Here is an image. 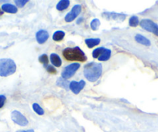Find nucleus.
<instances>
[{"label":"nucleus","instance_id":"1","mask_svg":"<svg viewBox=\"0 0 158 132\" xmlns=\"http://www.w3.org/2000/svg\"><path fill=\"white\" fill-rule=\"evenodd\" d=\"M103 72V65L101 63L90 62L84 67V75L89 82L97 81Z\"/></svg>","mask_w":158,"mask_h":132},{"label":"nucleus","instance_id":"2","mask_svg":"<svg viewBox=\"0 0 158 132\" xmlns=\"http://www.w3.org/2000/svg\"><path fill=\"white\" fill-rule=\"evenodd\" d=\"M63 55L67 61H78L85 62L87 60V57L84 51L78 47L75 48H67L63 51Z\"/></svg>","mask_w":158,"mask_h":132},{"label":"nucleus","instance_id":"3","mask_svg":"<svg viewBox=\"0 0 158 132\" xmlns=\"http://www.w3.org/2000/svg\"><path fill=\"white\" fill-rule=\"evenodd\" d=\"M16 70V65L13 60L9 58L0 59V76L7 77L15 73Z\"/></svg>","mask_w":158,"mask_h":132},{"label":"nucleus","instance_id":"4","mask_svg":"<svg viewBox=\"0 0 158 132\" xmlns=\"http://www.w3.org/2000/svg\"><path fill=\"white\" fill-rule=\"evenodd\" d=\"M140 24L143 29L149 31L150 33H153L156 36H158V25L154 21H152L149 19H144V20H141Z\"/></svg>","mask_w":158,"mask_h":132},{"label":"nucleus","instance_id":"5","mask_svg":"<svg viewBox=\"0 0 158 132\" xmlns=\"http://www.w3.org/2000/svg\"><path fill=\"white\" fill-rule=\"evenodd\" d=\"M80 64H78V63H73V64H71L67 65V67H65L61 73V76L63 79H67L72 77L78 71V68H80Z\"/></svg>","mask_w":158,"mask_h":132},{"label":"nucleus","instance_id":"6","mask_svg":"<svg viewBox=\"0 0 158 132\" xmlns=\"http://www.w3.org/2000/svg\"><path fill=\"white\" fill-rule=\"evenodd\" d=\"M11 118L14 123H16L18 125L22 126V127L27 126L29 123L27 117L23 116L20 111H17V110H13L12 112Z\"/></svg>","mask_w":158,"mask_h":132},{"label":"nucleus","instance_id":"7","mask_svg":"<svg viewBox=\"0 0 158 132\" xmlns=\"http://www.w3.org/2000/svg\"><path fill=\"white\" fill-rule=\"evenodd\" d=\"M103 18L106 19L107 20H114L116 22L121 23L124 21L126 16L123 13H117L114 12H105L102 14Z\"/></svg>","mask_w":158,"mask_h":132},{"label":"nucleus","instance_id":"8","mask_svg":"<svg viewBox=\"0 0 158 132\" xmlns=\"http://www.w3.org/2000/svg\"><path fill=\"white\" fill-rule=\"evenodd\" d=\"M81 12V5L78 4L74 6L71 11L67 13L66 16H65V21L67 23L72 22V21L80 14Z\"/></svg>","mask_w":158,"mask_h":132},{"label":"nucleus","instance_id":"9","mask_svg":"<svg viewBox=\"0 0 158 132\" xmlns=\"http://www.w3.org/2000/svg\"><path fill=\"white\" fill-rule=\"evenodd\" d=\"M85 86V82L84 80H81L80 82L72 81L69 84V89L74 94H78L82 90Z\"/></svg>","mask_w":158,"mask_h":132},{"label":"nucleus","instance_id":"10","mask_svg":"<svg viewBox=\"0 0 158 132\" xmlns=\"http://www.w3.org/2000/svg\"><path fill=\"white\" fill-rule=\"evenodd\" d=\"M48 38H49V33L47 31H44V30H40L36 33L37 41L40 44H44L45 42L48 40Z\"/></svg>","mask_w":158,"mask_h":132},{"label":"nucleus","instance_id":"11","mask_svg":"<svg viewBox=\"0 0 158 132\" xmlns=\"http://www.w3.org/2000/svg\"><path fill=\"white\" fill-rule=\"evenodd\" d=\"M50 60H51V62L52 63V65L55 66V67H60L61 64H62L61 58L59 57V55L55 54V53H53V54L51 55Z\"/></svg>","mask_w":158,"mask_h":132},{"label":"nucleus","instance_id":"12","mask_svg":"<svg viewBox=\"0 0 158 132\" xmlns=\"http://www.w3.org/2000/svg\"><path fill=\"white\" fill-rule=\"evenodd\" d=\"M2 9L3 12L8 13H16L18 11L17 7L13 5L9 4V3H6V4L2 5Z\"/></svg>","mask_w":158,"mask_h":132},{"label":"nucleus","instance_id":"13","mask_svg":"<svg viewBox=\"0 0 158 132\" xmlns=\"http://www.w3.org/2000/svg\"><path fill=\"white\" fill-rule=\"evenodd\" d=\"M135 40H136V42H138L139 44H143V45H144V46L149 47L150 46V41L149 39H147V38H145L144 36L141 35V34H136L135 36Z\"/></svg>","mask_w":158,"mask_h":132},{"label":"nucleus","instance_id":"14","mask_svg":"<svg viewBox=\"0 0 158 132\" xmlns=\"http://www.w3.org/2000/svg\"><path fill=\"white\" fill-rule=\"evenodd\" d=\"M85 44L89 48H91L95 46H97L98 44H100L101 40L99 38H88L85 40Z\"/></svg>","mask_w":158,"mask_h":132},{"label":"nucleus","instance_id":"15","mask_svg":"<svg viewBox=\"0 0 158 132\" xmlns=\"http://www.w3.org/2000/svg\"><path fill=\"white\" fill-rule=\"evenodd\" d=\"M70 6V1L69 0H61L60 2H58L57 4V9L59 10V11H62V10H65L67 8V7Z\"/></svg>","mask_w":158,"mask_h":132},{"label":"nucleus","instance_id":"16","mask_svg":"<svg viewBox=\"0 0 158 132\" xmlns=\"http://www.w3.org/2000/svg\"><path fill=\"white\" fill-rule=\"evenodd\" d=\"M110 56H111V50L105 48L104 52L98 57V59L101 62H105V61H108L110 58Z\"/></svg>","mask_w":158,"mask_h":132},{"label":"nucleus","instance_id":"17","mask_svg":"<svg viewBox=\"0 0 158 132\" xmlns=\"http://www.w3.org/2000/svg\"><path fill=\"white\" fill-rule=\"evenodd\" d=\"M69 82H67V79H63L62 77L59 78L57 81V85L60 87L65 89H69Z\"/></svg>","mask_w":158,"mask_h":132},{"label":"nucleus","instance_id":"18","mask_svg":"<svg viewBox=\"0 0 158 132\" xmlns=\"http://www.w3.org/2000/svg\"><path fill=\"white\" fill-rule=\"evenodd\" d=\"M65 33L62 31H56L55 33L53 34V40L54 41H60L61 40H63V38H65Z\"/></svg>","mask_w":158,"mask_h":132},{"label":"nucleus","instance_id":"19","mask_svg":"<svg viewBox=\"0 0 158 132\" xmlns=\"http://www.w3.org/2000/svg\"><path fill=\"white\" fill-rule=\"evenodd\" d=\"M129 24L130 26L133 27H136L140 24V21H139V18L136 16H133L130 17L129 20Z\"/></svg>","mask_w":158,"mask_h":132},{"label":"nucleus","instance_id":"20","mask_svg":"<svg viewBox=\"0 0 158 132\" xmlns=\"http://www.w3.org/2000/svg\"><path fill=\"white\" fill-rule=\"evenodd\" d=\"M105 50V48H103V47H101V48H98L95 49L93 52H92V57H93L94 58H98V57L104 52Z\"/></svg>","mask_w":158,"mask_h":132},{"label":"nucleus","instance_id":"21","mask_svg":"<svg viewBox=\"0 0 158 132\" xmlns=\"http://www.w3.org/2000/svg\"><path fill=\"white\" fill-rule=\"evenodd\" d=\"M33 109L36 112V114H37L38 115H44V110H43V108L40 106L38 104H33Z\"/></svg>","mask_w":158,"mask_h":132},{"label":"nucleus","instance_id":"22","mask_svg":"<svg viewBox=\"0 0 158 132\" xmlns=\"http://www.w3.org/2000/svg\"><path fill=\"white\" fill-rule=\"evenodd\" d=\"M101 23L100 20H98V19H94L91 22V30H93V31H96V30H98V26H100Z\"/></svg>","mask_w":158,"mask_h":132},{"label":"nucleus","instance_id":"23","mask_svg":"<svg viewBox=\"0 0 158 132\" xmlns=\"http://www.w3.org/2000/svg\"><path fill=\"white\" fill-rule=\"evenodd\" d=\"M48 61H49V60H48V57H47V55H45V54L40 55V57H39V62L44 65H47V63H48Z\"/></svg>","mask_w":158,"mask_h":132},{"label":"nucleus","instance_id":"24","mask_svg":"<svg viewBox=\"0 0 158 132\" xmlns=\"http://www.w3.org/2000/svg\"><path fill=\"white\" fill-rule=\"evenodd\" d=\"M27 2H28V0H16L15 1L16 5L18 7H20V8H22V7L24 6Z\"/></svg>","mask_w":158,"mask_h":132},{"label":"nucleus","instance_id":"25","mask_svg":"<svg viewBox=\"0 0 158 132\" xmlns=\"http://www.w3.org/2000/svg\"><path fill=\"white\" fill-rule=\"evenodd\" d=\"M46 67H47V70L48 72L52 73V74H56V73H57V70H56L55 68H54V67H53V66L46 65Z\"/></svg>","mask_w":158,"mask_h":132},{"label":"nucleus","instance_id":"26","mask_svg":"<svg viewBox=\"0 0 158 132\" xmlns=\"http://www.w3.org/2000/svg\"><path fill=\"white\" fill-rule=\"evenodd\" d=\"M6 97L3 96V95H0V108H2L5 104V102H6Z\"/></svg>","mask_w":158,"mask_h":132},{"label":"nucleus","instance_id":"27","mask_svg":"<svg viewBox=\"0 0 158 132\" xmlns=\"http://www.w3.org/2000/svg\"><path fill=\"white\" fill-rule=\"evenodd\" d=\"M16 132H34V131L30 129V130H27V131H16Z\"/></svg>","mask_w":158,"mask_h":132},{"label":"nucleus","instance_id":"28","mask_svg":"<svg viewBox=\"0 0 158 132\" xmlns=\"http://www.w3.org/2000/svg\"><path fill=\"white\" fill-rule=\"evenodd\" d=\"M81 20H83V18H81L80 20H78V21H77V23H78V24H79V23H80L81 21Z\"/></svg>","mask_w":158,"mask_h":132},{"label":"nucleus","instance_id":"29","mask_svg":"<svg viewBox=\"0 0 158 132\" xmlns=\"http://www.w3.org/2000/svg\"><path fill=\"white\" fill-rule=\"evenodd\" d=\"M1 14H2V12L0 11V15H1Z\"/></svg>","mask_w":158,"mask_h":132}]
</instances>
